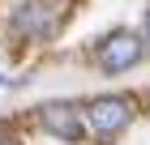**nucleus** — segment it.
Returning a JSON list of instances; mask_svg holds the SVG:
<instances>
[{
    "label": "nucleus",
    "mask_w": 150,
    "mask_h": 145,
    "mask_svg": "<svg viewBox=\"0 0 150 145\" xmlns=\"http://www.w3.org/2000/svg\"><path fill=\"white\" fill-rule=\"evenodd\" d=\"M146 34L142 30H112L107 39H99V47H94V64L103 68L107 77H120V73H129V68H137L142 60H146Z\"/></svg>",
    "instance_id": "1"
},
{
    "label": "nucleus",
    "mask_w": 150,
    "mask_h": 145,
    "mask_svg": "<svg viewBox=\"0 0 150 145\" xmlns=\"http://www.w3.org/2000/svg\"><path fill=\"white\" fill-rule=\"evenodd\" d=\"M86 111V124H90V132L94 137H120L129 128V120H133V102L125 98V94H103V98H94L81 107Z\"/></svg>",
    "instance_id": "2"
},
{
    "label": "nucleus",
    "mask_w": 150,
    "mask_h": 145,
    "mask_svg": "<svg viewBox=\"0 0 150 145\" xmlns=\"http://www.w3.org/2000/svg\"><path fill=\"white\" fill-rule=\"evenodd\" d=\"M39 128L47 137H56V141H69V145H77L81 137L90 132L86 111H81L77 102H43L39 107Z\"/></svg>",
    "instance_id": "3"
},
{
    "label": "nucleus",
    "mask_w": 150,
    "mask_h": 145,
    "mask_svg": "<svg viewBox=\"0 0 150 145\" xmlns=\"http://www.w3.org/2000/svg\"><path fill=\"white\" fill-rule=\"evenodd\" d=\"M13 34H17V39H47V34H52V26H56V17H52V9H47L43 0H26L22 9L13 13Z\"/></svg>",
    "instance_id": "4"
},
{
    "label": "nucleus",
    "mask_w": 150,
    "mask_h": 145,
    "mask_svg": "<svg viewBox=\"0 0 150 145\" xmlns=\"http://www.w3.org/2000/svg\"><path fill=\"white\" fill-rule=\"evenodd\" d=\"M142 34H146V47H150V13H146V22H142Z\"/></svg>",
    "instance_id": "5"
},
{
    "label": "nucleus",
    "mask_w": 150,
    "mask_h": 145,
    "mask_svg": "<svg viewBox=\"0 0 150 145\" xmlns=\"http://www.w3.org/2000/svg\"><path fill=\"white\" fill-rule=\"evenodd\" d=\"M0 145H22V141H17V137H4V132H0Z\"/></svg>",
    "instance_id": "6"
},
{
    "label": "nucleus",
    "mask_w": 150,
    "mask_h": 145,
    "mask_svg": "<svg viewBox=\"0 0 150 145\" xmlns=\"http://www.w3.org/2000/svg\"><path fill=\"white\" fill-rule=\"evenodd\" d=\"M0 85H4V81H0Z\"/></svg>",
    "instance_id": "7"
}]
</instances>
